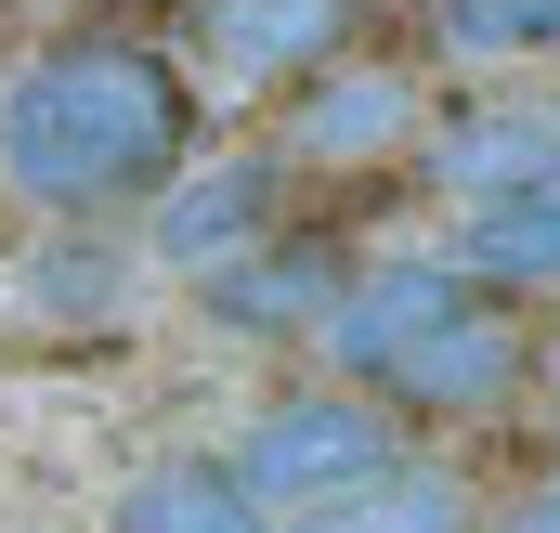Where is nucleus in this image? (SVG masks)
<instances>
[{
    "label": "nucleus",
    "mask_w": 560,
    "mask_h": 533,
    "mask_svg": "<svg viewBox=\"0 0 560 533\" xmlns=\"http://www.w3.org/2000/svg\"><path fill=\"white\" fill-rule=\"evenodd\" d=\"M275 533H482V495H469L456 455H405V469H378L365 495H339V508H313V521H275Z\"/></svg>",
    "instance_id": "11"
},
{
    "label": "nucleus",
    "mask_w": 560,
    "mask_h": 533,
    "mask_svg": "<svg viewBox=\"0 0 560 533\" xmlns=\"http://www.w3.org/2000/svg\"><path fill=\"white\" fill-rule=\"evenodd\" d=\"M430 52L443 66H548L560 0H430Z\"/></svg>",
    "instance_id": "14"
},
{
    "label": "nucleus",
    "mask_w": 560,
    "mask_h": 533,
    "mask_svg": "<svg viewBox=\"0 0 560 533\" xmlns=\"http://www.w3.org/2000/svg\"><path fill=\"white\" fill-rule=\"evenodd\" d=\"M418 182L456 209V222H482V209H509V196H548V182H560V131H548V105L495 92V105H456V118H430Z\"/></svg>",
    "instance_id": "7"
},
{
    "label": "nucleus",
    "mask_w": 560,
    "mask_h": 533,
    "mask_svg": "<svg viewBox=\"0 0 560 533\" xmlns=\"http://www.w3.org/2000/svg\"><path fill=\"white\" fill-rule=\"evenodd\" d=\"M469 299H482V286L443 261V248H365L313 352H326V378H339V391H378V403H392V378L418 365V352L469 312Z\"/></svg>",
    "instance_id": "4"
},
{
    "label": "nucleus",
    "mask_w": 560,
    "mask_h": 533,
    "mask_svg": "<svg viewBox=\"0 0 560 533\" xmlns=\"http://www.w3.org/2000/svg\"><path fill=\"white\" fill-rule=\"evenodd\" d=\"M339 286H352V248H339V235H275L261 261H235L222 286H196V312H209L222 339H261V352H300V339H326Z\"/></svg>",
    "instance_id": "9"
},
{
    "label": "nucleus",
    "mask_w": 560,
    "mask_h": 533,
    "mask_svg": "<svg viewBox=\"0 0 560 533\" xmlns=\"http://www.w3.org/2000/svg\"><path fill=\"white\" fill-rule=\"evenodd\" d=\"M131 273H143V248H105V222H52L26 248V299L52 325H118L131 312Z\"/></svg>",
    "instance_id": "13"
},
{
    "label": "nucleus",
    "mask_w": 560,
    "mask_h": 533,
    "mask_svg": "<svg viewBox=\"0 0 560 533\" xmlns=\"http://www.w3.org/2000/svg\"><path fill=\"white\" fill-rule=\"evenodd\" d=\"M535 105H548V131H560V79H548V92H535Z\"/></svg>",
    "instance_id": "16"
},
{
    "label": "nucleus",
    "mask_w": 560,
    "mask_h": 533,
    "mask_svg": "<svg viewBox=\"0 0 560 533\" xmlns=\"http://www.w3.org/2000/svg\"><path fill=\"white\" fill-rule=\"evenodd\" d=\"M522 378H535V325H522L509 299H469L418 365L392 378V416H443V429H469V416H509Z\"/></svg>",
    "instance_id": "8"
},
{
    "label": "nucleus",
    "mask_w": 560,
    "mask_h": 533,
    "mask_svg": "<svg viewBox=\"0 0 560 533\" xmlns=\"http://www.w3.org/2000/svg\"><path fill=\"white\" fill-rule=\"evenodd\" d=\"M482 533H560V455L535 469V482H509V495L482 508Z\"/></svg>",
    "instance_id": "15"
},
{
    "label": "nucleus",
    "mask_w": 560,
    "mask_h": 533,
    "mask_svg": "<svg viewBox=\"0 0 560 533\" xmlns=\"http://www.w3.org/2000/svg\"><path fill=\"white\" fill-rule=\"evenodd\" d=\"M443 261L469 273L482 299H509V312H522V299H560V182H548V196L482 209V222H456V248H443Z\"/></svg>",
    "instance_id": "12"
},
{
    "label": "nucleus",
    "mask_w": 560,
    "mask_h": 533,
    "mask_svg": "<svg viewBox=\"0 0 560 533\" xmlns=\"http://www.w3.org/2000/svg\"><path fill=\"white\" fill-rule=\"evenodd\" d=\"M222 455L248 469V495H261L275 521H313V508L365 495L378 469H405L418 442H405V416H392L378 391H339V378H300V391H261V403H248Z\"/></svg>",
    "instance_id": "2"
},
{
    "label": "nucleus",
    "mask_w": 560,
    "mask_h": 533,
    "mask_svg": "<svg viewBox=\"0 0 560 533\" xmlns=\"http://www.w3.org/2000/svg\"><path fill=\"white\" fill-rule=\"evenodd\" d=\"M105 533H275V508L248 495V469L222 442H170V455H143L118 482Z\"/></svg>",
    "instance_id": "10"
},
{
    "label": "nucleus",
    "mask_w": 560,
    "mask_h": 533,
    "mask_svg": "<svg viewBox=\"0 0 560 533\" xmlns=\"http://www.w3.org/2000/svg\"><path fill=\"white\" fill-rule=\"evenodd\" d=\"M287 196H300V169H287L275 143L196 156V169L131 222V248H143V273H170V286H222L235 261H261V248L287 235Z\"/></svg>",
    "instance_id": "3"
},
{
    "label": "nucleus",
    "mask_w": 560,
    "mask_h": 533,
    "mask_svg": "<svg viewBox=\"0 0 560 533\" xmlns=\"http://www.w3.org/2000/svg\"><path fill=\"white\" fill-rule=\"evenodd\" d=\"M430 66L405 52H352V66H326V79H300L275 118V156L287 169H392V156H418L430 143Z\"/></svg>",
    "instance_id": "5"
},
{
    "label": "nucleus",
    "mask_w": 560,
    "mask_h": 533,
    "mask_svg": "<svg viewBox=\"0 0 560 533\" xmlns=\"http://www.w3.org/2000/svg\"><path fill=\"white\" fill-rule=\"evenodd\" d=\"M0 13H13V0H0Z\"/></svg>",
    "instance_id": "17"
},
{
    "label": "nucleus",
    "mask_w": 560,
    "mask_h": 533,
    "mask_svg": "<svg viewBox=\"0 0 560 533\" xmlns=\"http://www.w3.org/2000/svg\"><path fill=\"white\" fill-rule=\"evenodd\" d=\"M378 39V0H196V66L222 92H300Z\"/></svg>",
    "instance_id": "6"
},
{
    "label": "nucleus",
    "mask_w": 560,
    "mask_h": 533,
    "mask_svg": "<svg viewBox=\"0 0 560 533\" xmlns=\"http://www.w3.org/2000/svg\"><path fill=\"white\" fill-rule=\"evenodd\" d=\"M196 156V79L156 39H52L0 79V196L39 222H143Z\"/></svg>",
    "instance_id": "1"
}]
</instances>
